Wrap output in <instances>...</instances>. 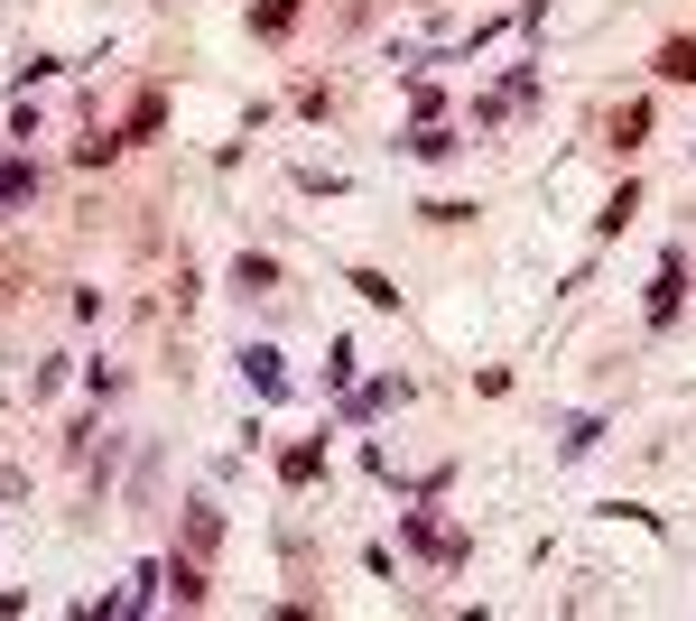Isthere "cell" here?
I'll return each instance as SVG.
<instances>
[{
    "mask_svg": "<svg viewBox=\"0 0 696 621\" xmlns=\"http://www.w3.org/2000/svg\"><path fill=\"white\" fill-rule=\"evenodd\" d=\"M29 195H38V167L29 159H0V214H19Z\"/></svg>",
    "mask_w": 696,
    "mask_h": 621,
    "instance_id": "3",
    "label": "cell"
},
{
    "mask_svg": "<svg viewBox=\"0 0 696 621\" xmlns=\"http://www.w3.org/2000/svg\"><path fill=\"white\" fill-rule=\"evenodd\" d=\"M400 399H408V380H372V390L353 399V418H381V408H400Z\"/></svg>",
    "mask_w": 696,
    "mask_h": 621,
    "instance_id": "10",
    "label": "cell"
},
{
    "mask_svg": "<svg viewBox=\"0 0 696 621\" xmlns=\"http://www.w3.org/2000/svg\"><path fill=\"white\" fill-rule=\"evenodd\" d=\"M242 371H251V390H261V399H289V371H279V353H270V344H251V353H242Z\"/></svg>",
    "mask_w": 696,
    "mask_h": 621,
    "instance_id": "2",
    "label": "cell"
},
{
    "mask_svg": "<svg viewBox=\"0 0 696 621\" xmlns=\"http://www.w3.org/2000/svg\"><path fill=\"white\" fill-rule=\"evenodd\" d=\"M232 288H242V297H270V288H279V269L261 261V251H242V261H232Z\"/></svg>",
    "mask_w": 696,
    "mask_h": 621,
    "instance_id": "4",
    "label": "cell"
},
{
    "mask_svg": "<svg viewBox=\"0 0 696 621\" xmlns=\"http://www.w3.org/2000/svg\"><path fill=\"white\" fill-rule=\"evenodd\" d=\"M678 297H687V261L668 251V261H659V278H650V325H678Z\"/></svg>",
    "mask_w": 696,
    "mask_h": 621,
    "instance_id": "1",
    "label": "cell"
},
{
    "mask_svg": "<svg viewBox=\"0 0 696 621\" xmlns=\"http://www.w3.org/2000/svg\"><path fill=\"white\" fill-rule=\"evenodd\" d=\"M214 538H223V510H214V501H195V510H186V548L204 557V548H214Z\"/></svg>",
    "mask_w": 696,
    "mask_h": 621,
    "instance_id": "7",
    "label": "cell"
},
{
    "mask_svg": "<svg viewBox=\"0 0 696 621\" xmlns=\"http://www.w3.org/2000/svg\"><path fill=\"white\" fill-rule=\"evenodd\" d=\"M159 576L176 584V603H204V566H195V557H168V566H159Z\"/></svg>",
    "mask_w": 696,
    "mask_h": 621,
    "instance_id": "6",
    "label": "cell"
},
{
    "mask_svg": "<svg viewBox=\"0 0 696 621\" xmlns=\"http://www.w3.org/2000/svg\"><path fill=\"white\" fill-rule=\"evenodd\" d=\"M408 159H455V131H436V121H418V131H408Z\"/></svg>",
    "mask_w": 696,
    "mask_h": 621,
    "instance_id": "9",
    "label": "cell"
},
{
    "mask_svg": "<svg viewBox=\"0 0 696 621\" xmlns=\"http://www.w3.org/2000/svg\"><path fill=\"white\" fill-rule=\"evenodd\" d=\"M279 474H289V491H306L325 474V446H289V464H279Z\"/></svg>",
    "mask_w": 696,
    "mask_h": 621,
    "instance_id": "8",
    "label": "cell"
},
{
    "mask_svg": "<svg viewBox=\"0 0 696 621\" xmlns=\"http://www.w3.org/2000/svg\"><path fill=\"white\" fill-rule=\"evenodd\" d=\"M289 19H297V0H261V10H251V29H261V38H289Z\"/></svg>",
    "mask_w": 696,
    "mask_h": 621,
    "instance_id": "11",
    "label": "cell"
},
{
    "mask_svg": "<svg viewBox=\"0 0 696 621\" xmlns=\"http://www.w3.org/2000/svg\"><path fill=\"white\" fill-rule=\"evenodd\" d=\"M10 288H19V261H0V306H10Z\"/></svg>",
    "mask_w": 696,
    "mask_h": 621,
    "instance_id": "12",
    "label": "cell"
},
{
    "mask_svg": "<svg viewBox=\"0 0 696 621\" xmlns=\"http://www.w3.org/2000/svg\"><path fill=\"white\" fill-rule=\"evenodd\" d=\"M659 84H696V38H668L659 47Z\"/></svg>",
    "mask_w": 696,
    "mask_h": 621,
    "instance_id": "5",
    "label": "cell"
}]
</instances>
